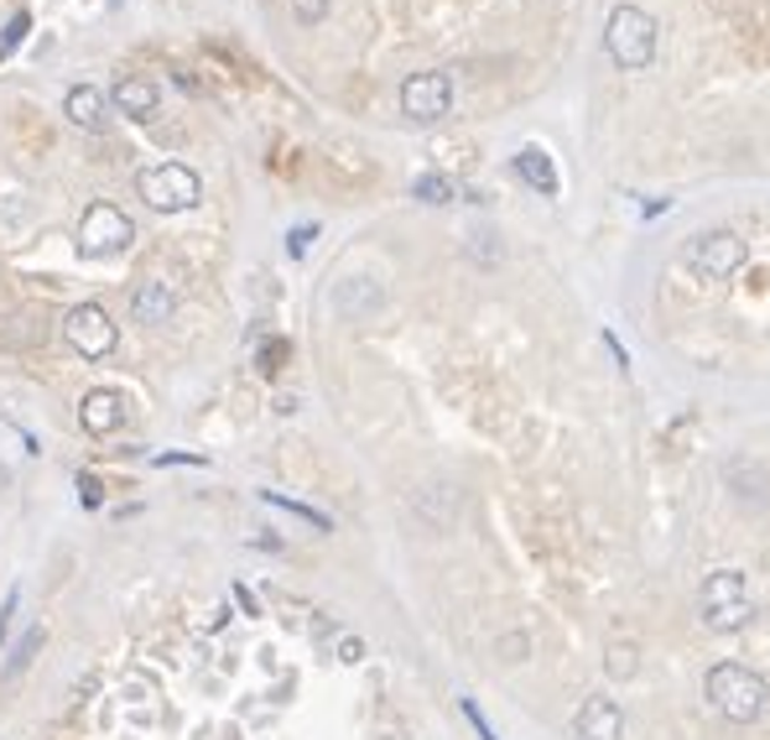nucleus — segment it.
Returning a JSON list of instances; mask_svg holds the SVG:
<instances>
[{
  "instance_id": "obj_1",
  "label": "nucleus",
  "mask_w": 770,
  "mask_h": 740,
  "mask_svg": "<svg viewBox=\"0 0 770 740\" xmlns=\"http://www.w3.org/2000/svg\"><path fill=\"white\" fill-rule=\"evenodd\" d=\"M702 699L729 719V725H755L770 709V683L745 663H713L702 678Z\"/></svg>"
},
{
  "instance_id": "obj_2",
  "label": "nucleus",
  "mask_w": 770,
  "mask_h": 740,
  "mask_svg": "<svg viewBox=\"0 0 770 740\" xmlns=\"http://www.w3.org/2000/svg\"><path fill=\"white\" fill-rule=\"evenodd\" d=\"M755 616V599H749V579L740 569H713L698 590V621L708 631H740Z\"/></svg>"
},
{
  "instance_id": "obj_3",
  "label": "nucleus",
  "mask_w": 770,
  "mask_h": 740,
  "mask_svg": "<svg viewBox=\"0 0 770 740\" xmlns=\"http://www.w3.org/2000/svg\"><path fill=\"white\" fill-rule=\"evenodd\" d=\"M604 48L620 69H646L656 58V22L640 11V5H614L604 26Z\"/></svg>"
},
{
  "instance_id": "obj_4",
  "label": "nucleus",
  "mask_w": 770,
  "mask_h": 740,
  "mask_svg": "<svg viewBox=\"0 0 770 740\" xmlns=\"http://www.w3.org/2000/svg\"><path fill=\"white\" fill-rule=\"evenodd\" d=\"M136 189H140V198H146L151 209H162V215H183V209H193V204L204 198L198 172L183 168V162H157V168H146Z\"/></svg>"
},
{
  "instance_id": "obj_5",
  "label": "nucleus",
  "mask_w": 770,
  "mask_h": 740,
  "mask_svg": "<svg viewBox=\"0 0 770 740\" xmlns=\"http://www.w3.org/2000/svg\"><path fill=\"white\" fill-rule=\"evenodd\" d=\"M749 245L740 230H708L687 245V271L698 277V282H729L740 266H745Z\"/></svg>"
},
{
  "instance_id": "obj_6",
  "label": "nucleus",
  "mask_w": 770,
  "mask_h": 740,
  "mask_svg": "<svg viewBox=\"0 0 770 740\" xmlns=\"http://www.w3.org/2000/svg\"><path fill=\"white\" fill-rule=\"evenodd\" d=\"M131 240H136V225L125 209L115 204H89L84 219H78V251L84 256H120V251H131Z\"/></svg>"
},
{
  "instance_id": "obj_7",
  "label": "nucleus",
  "mask_w": 770,
  "mask_h": 740,
  "mask_svg": "<svg viewBox=\"0 0 770 740\" xmlns=\"http://www.w3.org/2000/svg\"><path fill=\"white\" fill-rule=\"evenodd\" d=\"M453 110V78L448 73H412L401 84V116L417 120V125H432Z\"/></svg>"
},
{
  "instance_id": "obj_8",
  "label": "nucleus",
  "mask_w": 770,
  "mask_h": 740,
  "mask_svg": "<svg viewBox=\"0 0 770 740\" xmlns=\"http://www.w3.org/2000/svg\"><path fill=\"white\" fill-rule=\"evenodd\" d=\"M63 335H69V344L84 360H105L120 344V329L110 324V313L99 308V303H78L69 313V324H63Z\"/></svg>"
},
{
  "instance_id": "obj_9",
  "label": "nucleus",
  "mask_w": 770,
  "mask_h": 740,
  "mask_svg": "<svg viewBox=\"0 0 770 740\" xmlns=\"http://www.w3.org/2000/svg\"><path fill=\"white\" fill-rule=\"evenodd\" d=\"M573 730H578V740H625V709L609 693H588L578 704Z\"/></svg>"
},
{
  "instance_id": "obj_10",
  "label": "nucleus",
  "mask_w": 770,
  "mask_h": 740,
  "mask_svg": "<svg viewBox=\"0 0 770 740\" xmlns=\"http://www.w3.org/2000/svg\"><path fill=\"white\" fill-rule=\"evenodd\" d=\"M78 423H84V433H89V438H110V433L125 423V397H120V391H110V386H94V391H84V402H78Z\"/></svg>"
},
{
  "instance_id": "obj_11",
  "label": "nucleus",
  "mask_w": 770,
  "mask_h": 740,
  "mask_svg": "<svg viewBox=\"0 0 770 740\" xmlns=\"http://www.w3.org/2000/svg\"><path fill=\"white\" fill-rule=\"evenodd\" d=\"M110 105L131 120H157V110H162V89H157L151 78H120L115 89H110Z\"/></svg>"
},
{
  "instance_id": "obj_12",
  "label": "nucleus",
  "mask_w": 770,
  "mask_h": 740,
  "mask_svg": "<svg viewBox=\"0 0 770 740\" xmlns=\"http://www.w3.org/2000/svg\"><path fill=\"white\" fill-rule=\"evenodd\" d=\"M515 172H521V183L526 189H537L541 198H558V168H552V157L541 151V146H521V157H515Z\"/></svg>"
},
{
  "instance_id": "obj_13",
  "label": "nucleus",
  "mask_w": 770,
  "mask_h": 740,
  "mask_svg": "<svg viewBox=\"0 0 770 740\" xmlns=\"http://www.w3.org/2000/svg\"><path fill=\"white\" fill-rule=\"evenodd\" d=\"M131 313H136V324H167V313H172V287L157 282V277H146V282L131 292Z\"/></svg>"
},
{
  "instance_id": "obj_14",
  "label": "nucleus",
  "mask_w": 770,
  "mask_h": 740,
  "mask_svg": "<svg viewBox=\"0 0 770 740\" xmlns=\"http://www.w3.org/2000/svg\"><path fill=\"white\" fill-rule=\"evenodd\" d=\"M63 116H69L73 125H84V131H105V95H99L94 84H78V89H69V99H63Z\"/></svg>"
},
{
  "instance_id": "obj_15",
  "label": "nucleus",
  "mask_w": 770,
  "mask_h": 740,
  "mask_svg": "<svg viewBox=\"0 0 770 740\" xmlns=\"http://www.w3.org/2000/svg\"><path fill=\"white\" fill-rule=\"evenodd\" d=\"M260 501H266V506H277V511H292L297 522L318 526V532H333V517H328V511H318V506H307V501H292V496H281V490H260Z\"/></svg>"
},
{
  "instance_id": "obj_16",
  "label": "nucleus",
  "mask_w": 770,
  "mask_h": 740,
  "mask_svg": "<svg viewBox=\"0 0 770 740\" xmlns=\"http://www.w3.org/2000/svg\"><path fill=\"white\" fill-rule=\"evenodd\" d=\"M453 178H443V172H421V178H412V198H421V204H453Z\"/></svg>"
},
{
  "instance_id": "obj_17",
  "label": "nucleus",
  "mask_w": 770,
  "mask_h": 740,
  "mask_svg": "<svg viewBox=\"0 0 770 740\" xmlns=\"http://www.w3.org/2000/svg\"><path fill=\"white\" fill-rule=\"evenodd\" d=\"M37 646H42V626H26L22 642L11 646V663H5V678H22L32 668V657H37Z\"/></svg>"
},
{
  "instance_id": "obj_18",
  "label": "nucleus",
  "mask_w": 770,
  "mask_h": 740,
  "mask_svg": "<svg viewBox=\"0 0 770 740\" xmlns=\"http://www.w3.org/2000/svg\"><path fill=\"white\" fill-rule=\"evenodd\" d=\"M609 678H635V642H609Z\"/></svg>"
},
{
  "instance_id": "obj_19",
  "label": "nucleus",
  "mask_w": 770,
  "mask_h": 740,
  "mask_svg": "<svg viewBox=\"0 0 770 740\" xmlns=\"http://www.w3.org/2000/svg\"><path fill=\"white\" fill-rule=\"evenodd\" d=\"M26 32H32V16H26V11H16V16L5 22V32H0V63H5L11 52L22 48V43H26Z\"/></svg>"
},
{
  "instance_id": "obj_20",
  "label": "nucleus",
  "mask_w": 770,
  "mask_h": 740,
  "mask_svg": "<svg viewBox=\"0 0 770 740\" xmlns=\"http://www.w3.org/2000/svg\"><path fill=\"white\" fill-rule=\"evenodd\" d=\"M73 485H78V501L89 506V511H94V506H105V480H99V475L78 470V480H73Z\"/></svg>"
},
{
  "instance_id": "obj_21",
  "label": "nucleus",
  "mask_w": 770,
  "mask_h": 740,
  "mask_svg": "<svg viewBox=\"0 0 770 740\" xmlns=\"http://www.w3.org/2000/svg\"><path fill=\"white\" fill-rule=\"evenodd\" d=\"M286 355H292V344H286V339H271V344H260V371H266V376H277L281 365H286Z\"/></svg>"
},
{
  "instance_id": "obj_22",
  "label": "nucleus",
  "mask_w": 770,
  "mask_h": 740,
  "mask_svg": "<svg viewBox=\"0 0 770 740\" xmlns=\"http://www.w3.org/2000/svg\"><path fill=\"white\" fill-rule=\"evenodd\" d=\"M459 709H464V719L474 725V736H479V740H500V736H494V725L485 719V709H479L474 699H459Z\"/></svg>"
},
{
  "instance_id": "obj_23",
  "label": "nucleus",
  "mask_w": 770,
  "mask_h": 740,
  "mask_svg": "<svg viewBox=\"0 0 770 740\" xmlns=\"http://www.w3.org/2000/svg\"><path fill=\"white\" fill-rule=\"evenodd\" d=\"M151 464H157V470H167V464H193V470H198V464H209V459H204V454H183V449H167V454H151Z\"/></svg>"
},
{
  "instance_id": "obj_24",
  "label": "nucleus",
  "mask_w": 770,
  "mask_h": 740,
  "mask_svg": "<svg viewBox=\"0 0 770 740\" xmlns=\"http://www.w3.org/2000/svg\"><path fill=\"white\" fill-rule=\"evenodd\" d=\"M313 240H318V225H297V230L286 235V251H292V256H303V251H307V245H313Z\"/></svg>"
},
{
  "instance_id": "obj_25",
  "label": "nucleus",
  "mask_w": 770,
  "mask_h": 740,
  "mask_svg": "<svg viewBox=\"0 0 770 740\" xmlns=\"http://www.w3.org/2000/svg\"><path fill=\"white\" fill-rule=\"evenodd\" d=\"M292 11H297V22H323L328 0H292Z\"/></svg>"
},
{
  "instance_id": "obj_26",
  "label": "nucleus",
  "mask_w": 770,
  "mask_h": 740,
  "mask_svg": "<svg viewBox=\"0 0 770 740\" xmlns=\"http://www.w3.org/2000/svg\"><path fill=\"white\" fill-rule=\"evenodd\" d=\"M230 599H234V605H240V610H245V616H260V599L250 595L245 584H230Z\"/></svg>"
},
{
  "instance_id": "obj_27",
  "label": "nucleus",
  "mask_w": 770,
  "mask_h": 740,
  "mask_svg": "<svg viewBox=\"0 0 770 740\" xmlns=\"http://www.w3.org/2000/svg\"><path fill=\"white\" fill-rule=\"evenodd\" d=\"M339 663H365V642H359V636H344V642H339Z\"/></svg>"
},
{
  "instance_id": "obj_28",
  "label": "nucleus",
  "mask_w": 770,
  "mask_h": 740,
  "mask_svg": "<svg viewBox=\"0 0 770 740\" xmlns=\"http://www.w3.org/2000/svg\"><path fill=\"white\" fill-rule=\"evenodd\" d=\"M22 610V590H11L5 595V610H0V642H5V631H11V616Z\"/></svg>"
},
{
  "instance_id": "obj_29",
  "label": "nucleus",
  "mask_w": 770,
  "mask_h": 740,
  "mask_svg": "<svg viewBox=\"0 0 770 740\" xmlns=\"http://www.w3.org/2000/svg\"><path fill=\"white\" fill-rule=\"evenodd\" d=\"M604 344H609V350H614V360H620V371H631V355H625V344H620V339L609 335V329H604Z\"/></svg>"
}]
</instances>
